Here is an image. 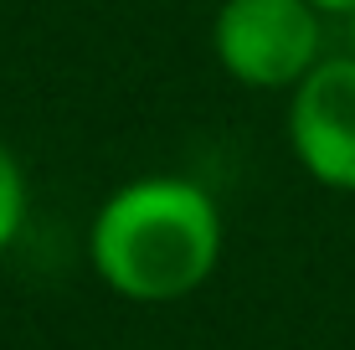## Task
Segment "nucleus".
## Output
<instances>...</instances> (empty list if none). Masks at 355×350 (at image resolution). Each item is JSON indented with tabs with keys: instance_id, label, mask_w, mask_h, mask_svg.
Listing matches in <instances>:
<instances>
[{
	"instance_id": "nucleus-1",
	"label": "nucleus",
	"mask_w": 355,
	"mask_h": 350,
	"mask_svg": "<svg viewBox=\"0 0 355 350\" xmlns=\"http://www.w3.org/2000/svg\"><path fill=\"white\" fill-rule=\"evenodd\" d=\"M227 222L216 196L191 175H134L98 201L88 263L124 304H180L222 268Z\"/></svg>"
},
{
	"instance_id": "nucleus-2",
	"label": "nucleus",
	"mask_w": 355,
	"mask_h": 350,
	"mask_svg": "<svg viewBox=\"0 0 355 350\" xmlns=\"http://www.w3.org/2000/svg\"><path fill=\"white\" fill-rule=\"evenodd\" d=\"M211 52L232 82L293 93L324 62V16L309 0H222L211 16Z\"/></svg>"
},
{
	"instance_id": "nucleus-3",
	"label": "nucleus",
	"mask_w": 355,
	"mask_h": 350,
	"mask_svg": "<svg viewBox=\"0 0 355 350\" xmlns=\"http://www.w3.org/2000/svg\"><path fill=\"white\" fill-rule=\"evenodd\" d=\"M288 150L324 191L355 196V57L329 52L288 93Z\"/></svg>"
},
{
	"instance_id": "nucleus-4",
	"label": "nucleus",
	"mask_w": 355,
	"mask_h": 350,
	"mask_svg": "<svg viewBox=\"0 0 355 350\" xmlns=\"http://www.w3.org/2000/svg\"><path fill=\"white\" fill-rule=\"evenodd\" d=\"M26 216H31V180L21 155L0 139V258L16 247V237L26 232Z\"/></svg>"
},
{
	"instance_id": "nucleus-5",
	"label": "nucleus",
	"mask_w": 355,
	"mask_h": 350,
	"mask_svg": "<svg viewBox=\"0 0 355 350\" xmlns=\"http://www.w3.org/2000/svg\"><path fill=\"white\" fill-rule=\"evenodd\" d=\"M309 6L314 10H320V16L329 21V16H335V21H345L350 16V10H355V0H309Z\"/></svg>"
},
{
	"instance_id": "nucleus-6",
	"label": "nucleus",
	"mask_w": 355,
	"mask_h": 350,
	"mask_svg": "<svg viewBox=\"0 0 355 350\" xmlns=\"http://www.w3.org/2000/svg\"><path fill=\"white\" fill-rule=\"evenodd\" d=\"M345 52L355 57V10H350V16H345Z\"/></svg>"
}]
</instances>
